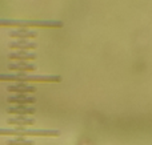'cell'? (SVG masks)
I'll return each mask as SVG.
<instances>
[{
    "instance_id": "1",
    "label": "cell",
    "mask_w": 152,
    "mask_h": 145,
    "mask_svg": "<svg viewBox=\"0 0 152 145\" xmlns=\"http://www.w3.org/2000/svg\"><path fill=\"white\" fill-rule=\"evenodd\" d=\"M0 25H18L20 28L24 27H63L61 21L53 20H10V19H0Z\"/></svg>"
},
{
    "instance_id": "4",
    "label": "cell",
    "mask_w": 152,
    "mask_h": 145,
    "mask_svg": "<svg viewBox=\"0 0 152 145\" xmlns=\"http://www.w3.org/2000/svg\"><path fill=\"white\" fill-rule=\"evenodd\" d=\"M10 71H18V72H32L36 69V65L35 64H31V63H27V61H18V63H11L8 65Z\"/></svg>"
},
{
    "instance_id": "5",
    "label": "cell",
    "mask_w": 152,
    "mask_h": 145,
    "mask_svg": "<svg viewBox=\"0 0 152 145\" xmlns=\"http://www.w3.org/2000/svg\"><path fill=\"white\" fill-rule=\"evenodd\" d=\"M8 92H12V93H18V95H26V93L29 92H35L36 88L34 85H28V84H24V83H19L16 85H10L7 88Z\"/></svg>"
},
{
    "instance_id": "2",
    "label": "cell",
    "mask_w": 152,
    "mask_h": 145,
    "mask_svg": "<svg viewBox=\"0 0 152 145\" xmlns=\"http://www.w3.org/2000/svg\"><path fill=\"white\" fill-rule=\"evenodd\" d=\"M0 80L1 81H60V77L59 76H31L28 73H24V72H19L16 75H0Z\"/></svg>"
},
{
    "instance_id": "12",
    "label": "cell",
    "mask_w": 152,
    "mask_h": 145,
    "mask_svg": "<svg viewBox=\"0 0 152 145\" xmlns=\"http://www.w3.org/2000/svg\"><path fill=\"white\" fill-rule=\"evenodd\" d=\"M8 145H34V141L26 140V138H19V140H10L7 141Z\"/></svg>"
},
{
    "instance_id": "9",
    "label": "cell",
    "mask_w": 152,
    "mask_h": 145,
    "mask_svg": "<svg viewBox=\"0 0 152 145\" xmlns=\"http://www.w3.org/2000/svg\"><path fill=\"white\" fill-rule=\"evenodd\" d=\"M11 49H20V51H26V49H35L36 48V44L32 41H27L24 39H20L18 41H12L10 44Z\"/></svg>"
},
{
    "instance_id": "6",
    "label": "cell",
    "mask_w": 152,
    "mask_h": 145,
    "mask_svg": "<svg viewBox=\"0 0 152 145\" xmlns=\"http://www.w3.org/2000/svg\"><path fill=\"white\" fill-rule=\"evenodd\" d=\"M7 123L10 125H16V127H29V125L35 124L34 117H27V116H19L15 119H8Z\"/></svg>"
},
{
    "instance_id": "7",
    "label": "cell",
    "mask_w": 152,
    "mask_h": 145,
    "mask_svg": "<svg viewBox=\"0 0 152 145\" xmlns=\"http://www.w3.org/2000/svg\"><path fill=\"white\" fill-rule=\"evenodd\" d=\"M10 115H18V116H28V115H34L36 109L34 107H27V105H18L15 108L7 109Z\"/></svg>"
},
{
    "instance_id": "11",
    "label": "cell",
    "mask_w": 152,
    "mask_h": 145,
    "mask_svg": "<svg viewBox=\"0 0 152 145\" xmlns=\"http://www.w3.org/2000/svg\"><path fill=\"white\" fill-rule=\"evenodd\" d=\"M8 57L11 60H18V61H27V60H32L35 59V53L32 52H27V51H19V52H15V53H11Z\"/></svg>"
},
{
    "instance_id": "10",
    "label": "cell",
    "mask_w": 152,
    "mask_h": 145,
    "mask_svg": "<svg viewBox=\"0 0 152 145\" xmlns=\"http://www.w3.org/2000/svg\"><path fill=\"white\" fill-rule=\"evenodd\" d=\"M8 35H10L11 37H19V40L20 39L26 40L27 37H36L37 32L36 31H28V29H26V28H19V29H16V31H11Z\"/></svg>"
},
{
    "instance_id": "3",
    "label": "cell",
    "mask_w": 152,
    "mask_h": 145,
    "mask_svg": "<svg viewBox=\"0 0 152 145\" xmlns=\"http://www.w3.org/2000/svg\"><path fill=\"white\" fill-rule=\"evenodd\" d=\"M59 130L48 129H35V130H27V129H0V135H15V136H59Z\"/></svg>"
},
{
    "instance_id": "8",
    "label": "cell",
    "mask_w": 152,
    "mask_h": 145,
    "mask_svg": "<svg viewBox=\"0 0 152 145\" xmlns=\"http://www.w3.org/2000/svg\"><path fill=\"white\" fill-rule=\"evenodd\" d=\"M7 101L10 104H18V105H27V104H35L36 99L32 96H27V95H18L15 97H10L7 99Z\"/></svg>"
}]
</instances>
